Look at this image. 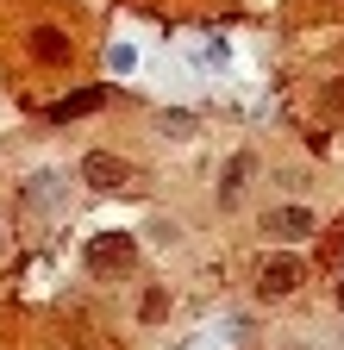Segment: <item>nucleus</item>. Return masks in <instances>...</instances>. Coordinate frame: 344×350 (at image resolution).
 Returning <instances> with one entry per match:
<instances>
[{"instance_id":"1","label":"nucleus","mask_w":344,"mask_h":350,"mask_svg":"<svg viewBox=\"0 0 344 350\" xmlns=\"http://www.w3.org/2000/svg\"><path fill=\"white\" fill-rule=\"evenodd\" d=\"M132 262H138V238L132 232H94V238H81V269H88L94 282L132 275Z\"/></svg>"},{"instance_id":"2","label":"nucleus","mask_w":344,"mask_h":350,"mask_svg":"<svg viewBox=\"0 0 344 350\" xmlns=\"http://www.w3.org/2000/svg\"><path fill=\"white\" fill-rule=\"evenodd\" d=\"M75 182H81V188H94V194H132V188H138V169H132V157H113V150H81Z\"/></svg>"},{"instance_id":"3","label":"nucleus","mask_w":344,"mask_h":350,"mask_svg":"<svg viewBox=\"0 0 344 350\" xmlns=\"http://www.w3.org/2000/svg\"><path fill=\"white\" fill-rule=\"evenodd\" d=\"M300 282H307V262H300L294 250H276L263 269H256V300H269V306H276V300H288Z\"/></svg>"},{"instance_id":"4","label":"nucleus","mask_w":344,"mask_h":350,"mask_svg":"<svg viewBox=\"0 0 344 350\" xmlns=\"http://www.w3.org/2000/svg\"><path fill=\"white\" fill-rule=\"evenodd\" d=\"M313 232H319V213H313V206H300V200L263 206V238H276V244H300V238H313Z\"/></svg>"},{"instance_id":"5","label":"nucleus","mask_w":344,"mask_h":350,"mask_svg":"<svg viewBox=\"0 0 344 350\" xmlns=\"http://www.w3.org/2000/svg\"><path fill=\"white\" fill-rule=\"evenodd\" d=\"M25 57H31L38 69H69V63H75V38H69L63 25H31V31H25Z\"/></svg>"},{"instance_id":"6","label":"nucleus","mask_w":344,"mask_h":350,"mask_svg":"<svg viewBox=\"0 0 344 350\" xmlns=\"http://www.w3.org/2000/svg\"><path fill=\"white\" fill-rule=\"evenodd\" d=\"M63 206H69V188H63L57 169L25 175V213H63Z\"/></svg>"},{"instance_id":"7","label":"nucleus","mask_w":344,"mask_h":350,"mask_svg":"<svg viewBox=\"0 0 344 350\" xmlns=\"http://www.w3.org/2000/svg\"><path fill=\"white\" fill-rule=\"evenodd\" d=\"M250 169H256V163H250V150H238V157L220 169V206H238V200H244V182H250Z\"/></svg>"},{"instance_id":"8","label":"nucleus","mask_w":344,"mask_h":350,"mask_svg":"<svg viewBox=\"0 0 344 350\" xmlns=\"http://www.w3.org/2000/svg\"><path fill=\"white\" fill-rule=\"evenodd\" d=\"M107 107V88H81V94H63L57 107H44V119H81V113H94Z\"/></svg>"},{"instance_id":"9","label":"nucleus","mask_w":344,"mask_h":350,"mask_svg":"<svg viewBox=\"0 0 344 350\" xmlns=\"http://www.w3.org/2000/svg\"><path fill=\"white\" fill-rule=\"evenodd\" d=\"M157 131H163L169 144H182V138H194V131H200V119L182 113V107H169V113H157Z\"/></svg>"},{"instance_id":"10","label":"nucleus","mask_w":344,"mask_h":350,"mask_svg":"<svg viewBox=\"0 0 344 350\" xmlns=\"http://www.w3.org/2000/svg\"><path fill=\"white\" fill-rule=\"evenodd\" d=\"M107 69L113 75H132L138 69V44H113V51H107Z\"/></svg>"},{"instance_id":"11","label":"nucleus","mask_w":344,"mask_h":350,"mask_svg":"<svg viewBox=\"0 0 344 350\" xmlns=\"http://www.w3.org/2000/svg\"><path fill=\"white\" fill-rule=\"evenodd\" d=\"M338 300H344V269H338Z\"/></svg>"},{"instance_id":"12","label":"nucleus","mask_w":344,"mask_h":350,"mask_svg":"<svg viewBox=\"0 0 344 350\" xmlns=\"http://www.w3.org/2000/svg\"><path fill=\"white\" fill-rule=\"evenodd\" d=\"M0 256H7V238H0Z\"/></svg>"}]
</instances>
